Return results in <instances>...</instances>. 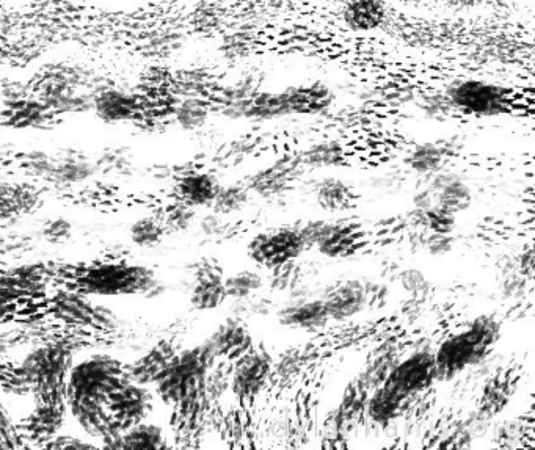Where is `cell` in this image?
I'll use <instances>...</instances> for the list:
<instances>
[{"instance_id": "12", "label": "cell", "mask_w": 535, "mask_h": 450, "mask_svg": "<svg viewBox=\"0 0 535 450\" xmlns=\"http://www.w3.org/2000/svg\"><path fill=\"white\" fill-rule=\"evenodd\" d=\"M421 179L434 192L435 206L443 207L455 215L462 214L473 206V189L459 171L445 168L435 175Z\"/></svg>"}, {"instance_id": "23", "label": "cell", "mask_w": 535, "mask_h": 450, "mask_svg": "<svg viewBox=\"0 0 535 450\" xmlns=\"http://www.w3.org/2000/svg\"><path fill=\"white\" fill-rule=\"evenodd\" d=\"M347 159H349V154H347L346 145L335 138H325L321 142L311 143L299 156L302 167L313 168V170L343 167Z\"/></svg>"}, {"instance_id": "24", "label": "cell", "mask_w": 535, "mask_h": 450, "mask_svg": "<svg viewBox=\"0 0 535 450\" xmlns=\"http://www.w3.org/2000/svg\"><path fill=\"white\" fill-rule=\"evenodd\" d=\"M172 115L179 129L186 132H197L209 123L211 107L204 99L189 96V98L176 102Z\"/></svg>"}, {"instance_id": "31", "label": "cell", "mask_w": 535, "mask_h": 450, "mask_svg": "<svg viewBox=\"0 0 535 450\" xmlns=\"http://www.w3.org/2000/svg\"><path fill=\"white\" fill-rule=\"evenodd\" d=\"M300 276L302 273H300L297 261L288 262V264L267 270V275H264V284L272 291L291 292L300 283Z\"/></svg>"}, {"instance_id": "11", "label": "cell", "mask_w": 535, "mask_h": 450, "mask_svg": "<svg viewBox=\"0 0 535 450\" xmlns=\"http://www.w3.org/2000/svg\"><path fill=\"white\" fill-rule=\"evenodd\" d=\"M281 91L288 106L289 117H319L335 106V91L321 80L292 85Z\"/></svg>"}, {"instance_id": "41", "label": "cell", "mask_w": 535, "mask_h": 450, "mask_svg": "<svg viewBox=\"0 0 535 450\" xmlns=\"http://www.w3.org/2000/svg\"><path fill=\"white\" fill-rule=\"evenodd\" d=\"M16 441H18V435H16L15 427L11 425L7 411L0 405V447H18Z\"/></svg>"}, {"instance_id": "29", "label": "cell", "mask_w": 535, "mask_h": 450, "mask_svg": "<svg viewBox=\"0 0 535 450\" xmlns=\"http://www.w3.org/2000/svg\"><path fill=\"white\" fill-rule=\"evenodd\" d=\"M396 283L401 287L407 300L424 303L434 294V284L429 280V276L423 270L408 267L401 269L397 275Z\"/></svg>"}, {"instance_id": "16", "label": "cell", "mask_w": 535, "mask_h": 450, "mask_svg": "<svg viewBox=\"0 0 535 450\" xmlns=\"http://www.w3.org/2000/svg\"><path fill=\"white\" fill-rule=\"evenodd\" d=\"M252 336L244 320L228 317L206 341L215 358H233L250 350Z\"/></svg>"}, {"instance_id": "6", "label": "cell", "mask_w": 535, "mask_h": 450, "mask_svg": "<svg viewBox=\"0 0 535 450\" xmlns=\"http://www.w3.org/2000/svg\"><path fill=\"white\" fill-rule=\"evenodd\" d=\"M306 248L297 226H280L255 234L247 245V255L261 269L297 261Z\"/></svg>"}, {"instance_id": "10", "label": "cell", "mask_w": 535, "mask_h": 450, "mask_svg": "<svg viewBox=\"0 0 535 450\" xmlns=\"http://www.w3.org/2000/svg\"><path fill=\"white\" fill-rule=\"evenodd\" d=\"M228 300L225 276L215 259H203L197 265L190 284V305L197 311H214Z\"/></svg>"}, {"instance_id": "8", "label": "cell", "mask_w": 535, "mask_h": 450, "mask_svg": "<svg viewBox=\"0 0 535 450\" xmlns=\"http://www.w3.org/2000/svg\"><path fill=\"white\" fill-rule=\"evenodd\" d=\"M272 374V360L263 350H247L239 356L233 374L230 377V388L234 396L241 400L253 399L263 391Z\"/></svg>"}, {"instance_id": "42", "label": "cell", "mask_w": 535, "mask_h": 450, "mask_svg": "<svg viewBox=\"0 0 535 450\" xmlns=\"http://www.w3.org/2000/svg\"><path fill=\"white\" fill-rule=\"evenodd\" d=\"M413 209L418 211H427L430 207L435 206L434 192L429 189L423 182V186H418L412 196Z\"/></svg>"}, {"instance_id": "4", "label": "cell", "mask_w": 535, "mask_h": 450, "mask_svg": "<svg viewBox=\"0 0 535 450\" xmlns=\"http://www.w3.org/2000/svg\"><path fill=\"white\" fill-rule=\"evenodd\" d=\"M445 95L452 110L465 117H499L509 112L512 104L507 88L477 77L452 80L446 87Z\"/></svg>"}, {"instance_id": "28", "label": "cell", "mask_w": 535, "mask_h": 450, "mask_svg": "<svg viewBox=\"0 0 535 450\" xmlns=\"http://www.w3.org/2000/svg\"><path fill=\"white\" fill-rule=\"evenodd\" d=\"M264 284V275L258 270H241L225 278V292L228 300H244L259 294Z\"/></svg>"}, {"instance_id": "19", "label": "cell", "mask_w": 535, "mask_h": 450, "mask_svg": "<svg viewBox=\"0 0 535 450\" xmlns=\"http://www.w3.org/2000/svg\"><path fill=\"white\" fill-rule=\"evenodd\" d=\"M388 19V8L383 0H347L343 21L347 29L357 33L382 29Z\"/></svg>"}, {"instance_id": "36", "label": "cell", "mask_w": 535, "mask_h": 450, "mask_svg": "<svg viewBox=\"0 0 535 450\" xmlns=\"http://www.w3.org/2000/svg\"><path fill=\"white\" fill-rule=\"evenodd\" d=\"M419 109L429 118H446L454 112L448 98H446L445 91L424 96L419 101Z\"/></svg>"}, {"instance_id": "26", "label": "cell", "mask_w": 535, "mask_h": 450, "mask_svg": "<svg viewBox=\"0 0 535 450\" xmlns=\"http://www.w3.org/2000/svg\"><path fill=\"white\" fill-rule=\"evenodd\" d=\"M250 200H252V192L248 190L247 184H241V182L226 184V186L220 184L209 207L215 214L230 217V215L244 211Z\"/></svg>"}, {"instance_id": "32", "label": "cell", "mask_w": 535, "mask_h": 450, "mask_svg": "<svg viewBox=\"0 0 535 450\" xmlns=\"http://www.w3.org/2000/svg\"><path fill=\"white\" fill-rule=\"evenodd\" d=\"M96 168L102 173H115V175H121L129 171L132 165V157L129 154V149L118 148V146H112V148H106L102 151L101 157L95 160Z\"/></svg>"}, {"instance_id": "40", "label": "cell", "mask_w": 535, "mask_h": 450, "mask_svg": "<svg viewBox=\"0 0 535 450\" xmlns=\"http://www.w3.org/2000/svg\"><path fill=\"white\" fill-rule=\"evenodd\" d=\"M496 438L503 447H515L514 441L521 438V425L517 421H506L495 429Z\"/></svg>"}, {"instance_id": "5", "label": "cell", "mask_w": 535, "mask_h": 450, "mask_svg": "<svg viewBox=\"0 0 535 450\" xmlns=\"http://www.w3.org/2000/svg\"><path fill=\"white\" fill-rule=\"evenodd\" d=\"M435 382H437V371H435L434 349L427 345V347H416L410 355L397 360L391 367L390 374L386 375L380 385L385 386L393 396L408 405L410 400L423 394Z\"/></svg>"}, {"instance_id": "7", "label": "cell", "mask_w": 535, "mask_h": 450, "mask_svg": "<svg viewBox=\"0 0 535 450\" xmlns=\"http://www.w3.org/2000/svg\"><path fill=\"white\" fill-rule=\"evenodd\" d=\"M151 408L153 397L150 392L134 382L124 383L115 389L107 400V411L121 433L145 421Z\"/></svg>"}, {"instance_id": "43", "label": "cell", "mask_w": 535, "mask_h": 450, "mask_svg": "<svg viewBox=\"0 0 535 450\" xmlns=\"http://www.w3.org/2000/svg\"><path fill=\"white\" fill-rule=\"evenodd\" d=\"M51 443L46 444L44 447L48 449H95L93 444L84 443L82 440H77L73 436H52L49 438Z\"/></svg>"}, {"instance_id": "21", "label": "cell", "mask_w": 535, "mask_h": 450, "mask_svg": "<svg viewBox=\"0 0 535 450\" xmlns=\"http://www.w3.org/2000/svg\"><path fill=\"white\" fill-rule=\"evenodd\" d=\"M288 117L283 91L256 90L245 99L242 107V120L250 123H269Z\"/></svg>"}, {"instance_id": "20", "label": "cell", "mask_w": 535, "mask_h": 450, "mask_svg": "<svg viewBox=\"0 0 535 450\" xmlns=\"http://www.w3.org/2000/svg\"><path fill=\"white\" fill-rule=\"evenodd\" d=\"M317 206L330 214L347 212L357 204L358 195L354 186L339 176H325L314 186Z\"/></svg>"}, {"instance_id": "30", "label": "cell", "mask_w": 535, "mask_h": 450, "mask_svg": "<svg viewBox=\"0 0 535 450\" xmlns=\"http://www.w3.org/2000/svg\"><path fill=\"white\" fill-rule=\"evenodd\" d=\"M129 236L137 247H157L164 240L165 226L153 217L140 218L129 229Z\"/></svg>"}, {"instance_id": "18", "label": "cell", "mask_w": 535, "mask_h": 450, "mask_svg": "<svg viewBox=\"0 0 535 450\" xmlns=\"http://www.w3.org/2000/svg\"><path fill=\"white\" fill-rule=\"evenodd\" d=\"M297 165H300L299 159L277 160L275 164L259 170L245 184H247L248 190L252 192V195L261 196V198H266V200L275 198V196L286 192L289 182L294 178V171Z\"/></svg>"}, {"instance_id": "14", "label": "cell", "mask_w": 535, "mask_h": 450, "mask_svg": "<svg viewBox=\"0 0 535 450\" xmlns=\"http://www.w3.org/2000/svg\"><path fill=\"white\" fill-rule=\"evenodd\" d=\"M327 309L330 322H347L360 316L366 309V294L363 280L349 278L327 287L319 295Z\"/></svg>"}, {"instance_id": "2", "label": "cell", "mask_w": 535, "mask_h": 450, "mask_svg": "<svg viewBox=\"0 0 535 450\" xmlns=\"http://www.w3.org/2000/svg\"><path fill=\"white\" fill-rule=\"evenodd\" d=\"M98 88L90 69L76 62H60L48 66L37 77L35 93L57 117L91 110Z\"/></svg>"}, {"instance_id": "1", "label": "cell", "mask_w": 535, "mask_h": 450, "mask_svg": "<svg viewBox=\"0 0 535 450\" xmlns=\"http://www.w3.org/2000/svg\"><path fill=\"white\" fill-rule=\"evenodd\" d=\"M499 339L501 322L492 314H479L465 323L434 349L437 382H452L466 369L479 366L490 358Z\"/></svg>"}, {"instance_id": "37", "label": "cell", "mask_w": 535, "mask_h": 450, "mask_svg": "<svg viewBox=\"0 0 535 450\" xmlns=\"http://www.w3.org/2000/svg\"><path fill=\"white\" fill-rule=\"evenodd\" d=\"M364 294H366V308L380 309L388 303L390 298V284L375 278V280L363 281Z\"/></svg>"}, {"instance_id": "27", "label": "cell", "mask_w": 535, "mask_h": 450, "mask_svg": "<svg viewBox=\"0 0 535 450\" xmlns=\"http://www.w3.org/2000/svg\"><path fill=\"white\" fill-rule=\"evenodd\" d=\"M167 438L164 430L153 424L134 425L121 435V449H165Z\"/></svg>"}, {"instance_id": "17", "label": "cell", "mask_w": 535, "mask_h": 450, "mask_svg": "<svg viewBox=\"0 0 535 450\" xmlns=\"http://www.w3.org/2000/svg\"><path fill=\"white\" fill-rule=\"evenodd\" d=\"M452 145L443 142H421L413 145L405 154L404 164L419 178L435 175L448 168Z\"/></svg>"}, {"instance_id": "34", "label": "cell", "mask_w": 535, "mask_h": 450, "mask_svg": "<svg viewBox=\"0 0 535 450\" xmlns=\"http://www.w3.org/2000/svg\"><path fill=\"white\" fill-rule=\"evenodd\" d=\"M419 248L432 256V258H443L454 251L455 240L452 234H437L423 231L418 237Z\"/></svg>"}, {"instance_id": "25", "label": "cell", "mask_w": 535, "mask_h": 450, "mask_svg": "<svg viewBox=\"0 0 535 450\" xmlns=\"http://www.w3.org/2000/svg\"><path fill=\"white\" fill-rule=\"evenodd\" d=\"M175 355L172 345L167 344V342L157 345L156 349L151 350L132 371H128L129 377H131L132 382H156V378L164 372L165 367L170 364Z\"/></svg>"}, {"instance_id": "15", "label": "cell", "mask_w": 535, "mask_h": 450, "mask_svg": "<svg viewBox=\"0 0 535 450\" xmlns=\"http://www.w3.org/2000/svg\"><path fill=\"white\" fill-rule=\"evenodd\" d=\"M360 226L349 222H327L325 220L321 236L317 239L314 250L330 259L352 256L360 250L363 242Z\"/></svg>"}, {"instance_id": "13", "label": "cell", "mask_w": 535, "mask_h": 450, "mask_svg": "<svg viewBox=\"0 0 535 450\" xmlns=\"http://www.w3.org/2000/svg\"><path fill=\"white\" fill-rule=\"evenodd\" d=\"M91 112L102 123H129L139 117L140 99L126 88L99 87L91 101Z\"/></svg>"}, {"instance_id": "35", "label": "cell", "mask_w": 535, "mask_h": 450, "mask_svg": "<svg viewBox=\"0 0 535 450\" xmlns=\"http://www.w3.org/2000/svg\"><path fill=\"white\" fill-rule=\"evenodd\" d=\"M195 218H197L195 209L178 201V204L168 209L165 223H162V225L165 226V229H172L176 233H182V231H187L193 225Z\"/></svg>"}, {"instance_id": "33", "label": "cell", "mask_w": 535, "mask_h": 450, "mask_svg": "<svg viewBox=\"0 0 535 450\" xmlns=\"http://www.w3.org/2000/svg\"><path fill=\"white\" fill-rule=\"evenodd\" d=\"M424 231L437 234H454L457 229V215L446 211L443 207H430L423 211Z\"/></svg>"}, {"instance_id": "3", "label": "cell", "mask_w": 535, "mask_h": 450, "mask_svg": "<svg viewBox=\"0 0 535 450\" xmlns=\"http://www.w3.org/2000/svg\"><path fill=\"white\" fill-rule=\"evenodd\" d=\"M128 382H132L128 369L120 361L107 355L91 356L71 369L66 402L91 400L107 408L110 394Z\"/></svg>"}, {"instance_id": "22", "label": "cell", "mask_w": 535, "mask_h": 450, "mask_svg": "<svg viewBox=\"0 0 535 450\" xmlns=\"http://www.w3.org/2000/svg\"><path fill=\"white\" fill-rule=\"evenodd\" d=\"M219 187V179L215 178L212 173L190 171L179 178L176 193H178V201L197 209V207H209Z\"/></svg>"}, {"instance_id": "39", "label": "cell", "mask_w": 535, "mask_h": 450, "mask_svg": "<svg viewBox=\"0 0 535 450\" xmlns=\"http://www.w3.org/2000/svg\"><path fill=\"white\" fill-rule=\"evenodd\" d=\"M43 236L52 244H63L73 236V225L65 218H54V220L44 223Z\"/></svg>"}, {"instance_id": "44", "label": "cell", "mask_w": 535, "mask_h": 450, "mask_svg": "<svg viewBox=\"0 0 535 450\" xmlns=\"http://www.w3.org/2000/svg\"><path fill=\"white\" fill-rule=\"evenodd\" d=\"M452 5L459 8L476 7V5L484 4L485 0H449Z\"/></svg>"}, {"instance_id": "38", "label": "cell", "mask_w": 535, "mask_h": 450, "mask_svg": "<svg viewBox=\"0 0 535 450\" xmlns=\"http://www.w3.org/2000/svg\"><path fill=\"white\" fill-rule=\"evenodd\" d=\"M200 229L206 237L225 239V237L230 236L231 223L223 215L211 212V214L201 218Z\"/></svg>"}, {"instance_id": "9", "label": "cell", "mask_w": 535, "mask_h": 450, "mask_svg": "<svg viewBox=\"0 0 535 450\" xmlns=\"http://www.w3.org/2000/svg\"><path fill=\"white\" fill-rule=\"evenodd\" d=\"M278 323L289 330L317 333L330 323L321 297H289L288 302L275 311Z\"/></svg>"}]
</instances>
